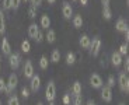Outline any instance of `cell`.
Listing matches in <instances>:
<instances>
[{
    "instance_id": "cell-19",
    "label": "cell",
    "mask_w": 129,
    "mask_h": 105,
    "mask_svg": "<svg viewBox=\"0 0 129 105\" xmlns=\"http://www.w3.org/2000/svg\"><path fill=\"white\" fill-rule=\"evenodd\" d=\"M73 25L76 27V28H81V25H83V18H81L80 14L73 17Z\"/></svg>"
},
{
    "instance_id": "cell-21",
    "label": "cell",
    "mask_w": 129,
    "mask_h": 105,
    "mask_svg": "<svg viewBox=\"0 0 129 105\" xmlns=\"http://www.w3.org/2000/svg\"><path fill=\"white\" fill-rule=\"evenodd\" d=\"M51 60L53 62V63H58V62L60 60V52H59L58 49H55V51H52V55H51Z\"/></svg>"
},
{
    "instance_id": "cell-20",
    "label": "cell",
    "mask_w": 129,
    "mask_h": 105,
    "mask_svg": "<svg viewBox=\"0 0 129 105\" xmlns=\"http://www.w3.org/2000/svg\"><path fill=\"white\" fill-rule=\"evenodd\" d=\"M4 31H6V21H4L3 10L0 9V34H4Z\"/></svg>"
},
{
    "instance_id": "cell-22",
    "label": "cell",
    "mask_w": 129,
    "mask_h": 105,
    "mask_svg": "<svg viewBox=\"0 0 129 105\" xmlns=\"http://www.w3.org/2000/svg\"><path fill=\"white\" fill-rule=\"evenodd\" d=\"M21 51L24 52V53H28L29 51H31V44H29V41H23L21 42Z\"/></svg>"
},
{
    "instance_id": "cell-23",
    "label": "cell",
    "mask_w": 129,
    "mask_h": 105,
    "mask_svg": "<svg viewBox=\"0 0 129 105\" xmlns=\"http://www.w3.org/2000/svg\"><path fill=\"white\" fill-rule=\"evenodd\" d=\"M74 62H76V55H74L73 52H69V53L66 55V63H68V64H73Z\"/></svg>"
},
{
    "instance_id": "cell-31",
    "label": "cell",
    "mask_w": 129,
    "mask_h": 105,
    "mask_svg": "<svg viewBox=\"0 0 129 105\" xmlns=\"http://www.w3.org/2000/svg\"><path fill=\"white\" fill-rule=\"evenodd\" d=\"M20 4H21V0H11V9L17 10L20 7Z\"/></svg>"
},
{
    "instance_id": "cell-46",
    "label": "cell",
    "mask_w": 129,
    "mask_h": 105,
    "mask_svg": "<svg viewBox=\"0 0 129 105\" xmlns=\"http://www.w3.org/2000/svg\"><path fill=\"white\" fill-rule=\"evenodd\" d=\"M0 62H2V55H0Z\"/></svg>"
},
{
    "instance_id": "cell-45",
    "label": "cell",
    "mask_w": 129,
    "mask_h": 105,
    "mask_svg": "<svg viewBox=\"0 0 129 105\" xmlns=\"http://www.w3.org/2000/svg\"><path fill=\"white\" fill-rule=\"evenodd\" d=\"M49 105H55V104H53V102H51V104H49Z\"/></svg>"
},
{
    "instance_id": "cell-38",
    "label": "cell",
    "mask_w": 129,
    "mask_h": 105,
    "mask_svg": "<svg viewBox=\"0 0 129 105\" xmlns=\"http://www.w3.org/2000/svg\"><path fill=\"white\" fill-rule=\"evenodd\" d=\"M63 104H64V105H69V104H70V97H69L68 94L63 97Z\"/></svg>"
},
{
    "instance_id": "cell-40",
    "label": "cell",
    "mask_w": 129,
    "mask_h": 105,
    "mask_svg": "<svg viewBox=\"0 0 129 105\" xmlns=\"http://www.w3.org/2000/svg\"><path fill=\"white\" fill-rule=\"evenodd\" d=\"M123 34H125V41H126V44H128V41H129V31L126 29V31H123Z\"/></svg>"
},
{
    "instance_id": "cell-32",
    "label": "cell",
    "mask_w": 129,
    "mask_h": 105,
    "mask_svg": "<svg viewBox=\"0 0 129 105\" xmlns=\"http://www.w3.org/2000/svg\"><path fill=\"white\" fill-rule=\"evenodd\" d=\"M21 95H23L24 98H28L29 97V90L27 88V87H23V88H21Z\"/></svg>"
},
{
    "instance_id": "cell-17",
    "label": "cell",
    "mask_w": 129,
    "mask_h": 105,
    "mask_svg": "<svg viewBox=\"0 0 129 105\" xmlns=\"http://www.w3.org/2000/svg\"><path fill=\"white\" fill-rule=\"evenodd\" d=\"M51 25V18L48 17V14H42L41 16V27L48 29V27Z\"/></svg>"
},
{
    "instance_id": "cell-43",
    "label": "cell",
    "mask_w": 129,
    "mask_h": 105,
    "mask_svg": "<svg viewBox=\"0 0 129 105\" xmlns=\"http://www.w3.org/2000/svg\"><path fill=\"white\" fill-rule=\"evenodd\" d=\"M46 2H48L49 4H53V3H55V2H56V0H46Z\"/></svg>"
},
{
    "instance_id": "cell-24",
    "label": "cell",
    "mask_w": 129,
    "mask_h": 105,
    "mask_svg": "<svg viewBox=\"0 0 129 105\" xmlns=\"http://www.w3.org/2000/svg\"><path fill=\"white\" fill-rule=\"evenodd\" d=\"M48 57L46 56H41V59H39V67H41V69H48Z\"/></svg>"
},
{
    "instance_id": "cell-29",
    "label": "cell",
    "mask_w": 129,
    "mask_h": 105,
    "mask_svg": "<svg viewBox=\"0 0 129 105\" xmlns=\"http://www.w3.org/2000/svg\"><path fill=\"white\" fill-rule=\"evenodd\" d=\"M3 10H11V0H3Z\"/></svg>"
},
{
    "instance_id": "cell-44",
    "label": "cell",
    "mask_w": 129,
    "mask_h": 105,
    "mask_svg": "<svg viewBox=\"0 0 129 105\" xmlns=\"http://www.w3.org/2000/svg\"><path fill=\"white\" fill-rule=\"evenodd\" d=\"M37 105H44V104H42V102H38V104H37Z\"/></svg>"
},
{
    "instance_id": "cell-30",
    "label": "cell",
    "mask_w": 129,
    "mask_h": 105,
    "mask_svg": "<svg viewBox=\"0 0 129 105\" xmlns=\"http://www.w3.org/2000/svg\"><path fill=\"white\" fill-rule=\"evenodd\" d=\"M115 86V79H114V76H110L108 77V81H107V87H114Z\"/></svg>"
},
{
    "instance_id": "cell-49",
    "label": "cell",
    "mask_w": 129,
    "mask_h": 105,
    "mask_svg": "<svg viewBox=\"0 0 129 105\" xmlns=\"http://www.w3.org/2000/svg\"><path fill=\"white\" fill-rule=\"evenodd\" d=\"M0 105H2V101H0Z\"/></svg>"
},
{
    "instance_id": "cell-41",
    "label": "cell",
    "mask_w": 129,
    "mask_h": 105,
    "mask_svg": "<svg viewBox=\"0 0 129 105\" xmlns=\"http://www.w3.org/2000/svg\"><path fill=\"white\" fill-rule=\"evenodd\" d=\"M87 105H95V102H94L93 99H90V101H87Z\"/></svg>"
},
{
    "instance_id": "cell-48",
    "label": "cell",
    "mask_w": 129,
    "mask_h": 105,
    "mask_svg": "<svg viewBox=\"0 0 129 105\" xmlns=\"http://www.w3.org/2000/svg\"><path fill=\"white\" fill-rule=\"evenodd\" d=\"M24 2H28V0H24Z\"/></svg>"
},
{
    "instance_id": "cell-15",
    "label": "cell",
    "mask_w": 129,
    "mask_h": 105,
    "mask_svg": "<svg viewBox=\"0 0 129 105\" xmlns=\"http://www.w3.org/2000/svg\"><path fill=\"white\" fill-rule=\"evenodd\" d=\"M90 44H91V39L88 38L87 35H81L80 37V46L83 49H88L90 48Z\"/></svg>"
},
{
    "instance_id": "cell-42",
    "label": "cell",
    "mask_w": 129,
    "mask_h": 105,
    "mask_svg": "<svg viewBox=\"0 0 129 105\" xmlns=\"http://www.w3.org/2000/svg\"><path fill=\"white\" fill-rule=\"evenodd\" d=\"M87 2H88V0H80V3L83 4V6H86V4H87Z\"/></svg>"
},
{
    "instance_id": "cell-1",
    "label": "cell",
    "mask_w": 129,
    "mask_h": 105,
    "mask_svg": "<svg viewBox=\"0 0 129 105\" xmlns=\"http://www.w3.org/2000/svg\"><path fill=\"white\" fill-rule=\"evenodd\" d=\"M45 98L48 99L49 102H53L56 98V87H55V83L53 81H49L48 86H46V91H45Z\"/></svg>"
},
{
    "instance_id": "cell-8",
    "label": "cell",
    "mask_w": 129,
    "mask_h": 105,
    "mask_svg": "<svg viewBox=\"0 0 129 105\" xmlns=\"http://www.w3.org/2000/svg\"><path fill=\"white\" fill-rule=\"evenodd\" d=\"M20 60H21V57H20V55L18 53H11L9 56V62H10V67L11 69H18V66H20Z\"/></svg>"
},
{
    "instance_id": "cell-47",
    "label": "cell",
    "mask_w": 129,
    "mask_h": 105,
    "mask_svg": "<svg viewBox=\"0 0 129 105\" xmlns=\"http://www.w3.org/2000/svg\"><path fill=\"white\" fill-rule=\"evenodd\" d=\"M119 105H125V104H119Z\"/></svg>"
},
{
    "instance_id": "cell-12",
    "label": "cell",
    "mask_w": 129,
    "mask_h": 105,
    "mask_svg": "<svg viewBox=\"0 0 129 105\" xmlns=\"http://www.w3.org/2000/svg\"><path fill=\"white\" fill-rule=\"evenodd\" d=\"M111 60H112V64L115 67L121 66L122 64V55H119V52H114L112 56H111Z\"/></svg>"
},
{
    "instance_id": "cell-25",
    "label": "cell",
    "mask_w": 129,
    "mask_h": 105,
    "mask_svg": "<svg viewBox=\"0 0 129 105\" xmlns=\"http://www.w3.org/2000/svg\"><path fill=\"white\" fill-rule=\"evenodd\" d=\"M103 17L105 20H111V17H112V13H111L110 7H103Z\"/></svg>"
},
{
    "instance_id": "cell-9",
    "label": "cell",
    "mask_w": 129,
    "mask_h": 105,
    "mask_svg": "<svg viewBox=\"0 0 129 105\" xmlns=\"http://www.w3.org/2000/svg\"><path fill=\"white\" fill-rule=\"evenodd\" d=\"M62 14H63V17L66 20L72 18V16H73V9H72L70 3H68V2H64V3H63V7H62Z\"/></svg>"
},
{
    "instance_id": "cell-26",
    "label": "cell",
    "mask_w": 129,
    "mask_h": 105,
    "mask_svg": "<svg viewBox=\"0 0 129 105\" xmlns=\"http://www.w3.org/2000/svg\"><path fill=\"white\" fill-rule=\"evenodd\" d=\"M7 105H20V99H18V97H16V95L10 97L9 101H7Z\"/></svg>"
},
{
    "instance_id": "cell-28",
    "label": "cell",
    "mask_w": 129,
    "mask_h": 105,
    "mask_svg": "<svg viewBox=\"0 0 129 105\" xmlns=\"http://www.w3.org/2000/svg\"><path fill=\"white\" fill-rule=\"evenodd\" d=\"M28 16L31 17V18H35L37 17V7H34V6H31L28 9Z\"/></svg>"
},
{
    "instance_id": "cell-3",
    "label": "cell",
    "mask_w": 129,
    "mask_h": 105,
    "mask_svg": "<svg viewBox=\"0 0 129 105\" xmlns=\"http://www.w3.org/2000/svg\"><path fill=\"white\" fill-rule=\"evenodd\" d=\"M118 84H119V88L122 91H125V92L129 91V79L125 72L119 73V76H118Z\"/></svg>"
},
{
    "instance_id": "cell-13",
    "label": "cell",
    "mask_w": 129,
    "mask_h": 105,
    "mask_svg": "<svg viewBox=\"0 0 129 105\" xmlns=\"http://www.w3.org/2000/svg\"><path fill=\"white\" fill-rule=\"evenodd\" d=\"M115 28H116L118 32H123V31L128 29V24H126V21L123 18H119L118 21H116V24H115Z\"/></svg>"
},
{
    "instance_id": "cell-10",
    "label": "cell",
    "mask_w": 129,
    "mask_h": 105,
    "mask_svg": "<svg viewBox=\"0 0 129 105\" xmlns=\"http://www.w3.org/2000/svg\"><path fill=\"white\" fill-rule=\"evenodd\" d=\"M24 76H25V79H31L34 76V66H32L31 60H27L24 64Z\"/></svg>"
},
{
    "instance_id": "cell-2",
    "label": "cell",
    "mask_w": 129,
    "mask_h": 105,
    "mask_svg": "<svg viewBox=\"0 0 129 105\" xmlns=\"http://www.w3.org/2000/svg\"><path fill=\"white\" fill-rule=\"evenodd\" d=\"M7 86H6V90H4V92L6 94H10V92L13 91L14 88H16L17 86H18V77H17V74H10L9 77V81H7Z\"/></svg>"
},
{
    "instance_id": "cell-18",
    "label": "cell",
    "mask_w": 129,
    "mask_h": 105,
    "mask_svg": "<svg viewBox=\"0 0 129 105\" xmlns=\"http://www.w3.org/2000/svg\"><path fill=\"white\" fill-rule=\"evenodd\" d=\"M72 92H73V95H79V94H81V83L80 81H74L73 87H72Z\"/></svg>"
},
{
    "instance_id": "cell-7",
    "label": "cell",
    "mask_w": 129,
    "mask_h": 105,
    "mask_svg": "<svg viewBox=\"0 0 129 105\" xmlns=\"http://www.w3.org/2000/svg\"><path fill=\"white\" fill-rule=\"evenodd\" d=\"M101 88H103L101 90V98L105 102H111L112 101V91H111V88L107 86H103Z\"/></svg>"
},
{
    "instance_id": "cell-37",
    "label": "cell",
    "mask_w": 129,
    "mask_h": 105,
    "mask_svg": "<svg viewBox=\"0 0 129 105\" xmlns=\"http://www.w3.org/2000/svg\"><path fill=\"white\" fill-rule=\"evenodd\" d=\"M6 86H7V84H6V81H4L3 79H0V92L6 90Z\"/></svg>"
},
{
    "instance_id": "cell-34",
    "label": "cell",
    "mask_w": 129,
    "mask_h": 105,
    "mask_svg": "<svg viewBox=\"0 0 129 105\" xmlns=\"http://www.w3.org/2000/svg\"><path fill=\"white\" fill-rule=\"evenodd\" d=\"M44 39H45V35H44L41 31H39L38 34H37V37H35V41H37V42H42Z\"/></svg>"
},
{
    "instance_id": "cell-39",
    "label": "cell",
    "mask_w": 129,
    "mask_h": 105,
    "mask_svg": "<svg viewBox=\"0 0 129 105\" xmlns=\"http://www.w3.org/2000/svg\"><path fill=\"white\" fill-rule=\"evenodd\" d=\"M101 3L104 7H110V0H101Z\"/></svg>"
},
{
    "instance_id": "cell-33",
    "label": "cell",
    "mask_w": 129,
    "mask_h": 105,
    "mask_svg": "<svg viewBox=\"0 0 129 105\" xmlns=\"http://www.w3.org/2000/svg\"><path fill=\"white\" fill-rule=\"evenodd\" d=\"M73 105H81V94H79V95H74Z\"/></svg>"
},
{
    "instance_id": "cell-16",
    "label": "cell",
    "mask_w": 129,
    "mask_h": 105,
    "mask_svg": "<svg viewBox=\"0 0 129 105\" xmlns=\"http://www.w3.org/2000/svg\"><path fill=\"white\" fill-rule=\"evenodd\" d=\"M45 39L48 41V44H53L56 41V32L53 29H48V32L45 35Z\"/></svg>"
},
{
    "instance_id": "cell-6",
    "label": "cell",
    "mask_w": 129,
    "mask_h": 105,
    "mask_svg": "<svg viewBox=\"0 0 129 105\" xmlns=\"http://www.w3.org/2000/svg\"><path fill=\"white\" fill-rule=\"evenodd\" d=\"M90 49H91V53L93 56H97L100 53V49H101V39L100 38H94L90 44Z\"/></svg>"
},
{
    "instance_id": "cell-35",
    "label": "cell",
    "mask_w": 129,
    "mask_h": 105,
    "mask_svg": "<svg viewBox=\"0 0 129 105\" xmlns=\"http://www.w3.org/2000/svg\"><path fill=\"white\" fill-rule=\"evenodd\" d=\"M122 63H123V69H125V72L128 73V72H129V57L128 56H126L125 60H122Z\"/></svg>"
},
{
    "instance_id": "cell-4",
    "label": "cell",
    "mask_w": 129,
    "mask_h": 105,
    "mask_svg": "<svg viewBox=\"0 0 129 105\" xmlns=\"http://www.w3.org/2000/svg\"><path fill=\"white\" fill-rule=\"evenodd\" d=\"M90 84H91L93 88H101V87L104 86L101 76H100V74H97V73H94V74H91V76H90Z\"/></svg>"
},
{
    "instance_id": "cell-11",
    "label": "cell",
    "mask_w": 129,
    "mask_h": 105,
    "mask_svg": "<svg viewBox=\"0 0 129 105\" xmlns=\"http://www.w3.org/2000/svg\"><path fill=\"white\" fill-rule=\"evenodd\" d=\"M2 51H3V55H6V56L11 55V46H10V42L6 38H3V41H2Z\"/></svg>"
},
{
    "instance_id": "cell-14",
    "label": "cell",
    "mask_w": 129,
    "mask_h": 105,
    "mask_svg": "<svg viewBox=\"0 0 129 105\" xmlns=\"http://www.w3.org/2000/svg\"><path fill=\"white\" fill-rule=\"evenodd\" d=\"M28 37L29 38H34L35 39V37H37V34L39 32V27L37 25V24H31V25L28 27Z\"/></svg>"
},
{
    "instance_id": "cell-36",
    "label": "cell",
    "mask_w": 129,
    "mask_h": 105,
    "mask_svg": "<svg viewBox=\"0 0 129 105\" xmlns=\"http://www.w3.org/2000/svg\"><path fill=\"white\" fill-rule=\"evenodd\" d=\"M29 2H31V6H34V7H39L42 3V0H29Z\"/></svg>"
},
{
    "instance_id": "cell-27",
    "label": "cell",
    "mask_w": 129,
    "mask_h": 105,
    "mask_svg": "<svg viewBox=\"0 0 129 105\" xmlns=\"http://www.w3.org/2000/svg\"><path fill=\"white\" fill-rule=\"evenodd\" d=\"M119 55H128V44H122L119 46Z\"/></svg>"
},
{
    "instance_id": "cell-5",
    "label": "cell",
    "mask_w": 129,
    "mask_h": 105,
    "mask_svg": "<svg viewBox=\"0 0 129 105\" xmlns=\"http://www.w3.org/2000/svg\"><path fill=\"white\" fill-rule=\"evenodd\" d=\"M31 81H29V87H31V91L37 92L39 90V87H41V77L38 76V74H34V76L31 77Z\"/></svg>"
}]
</instances>
